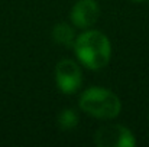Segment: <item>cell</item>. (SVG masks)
I'll return each instance as SVG.
<instances>
[{
    "label": "cell",
    "instance_id": "cell-6",
    "mask_svg": "<svg viewBox=\"0 0 149 147\" xmlns=\"http://www.w3.org/2000/svg\"><path fill=\"white\" fill-rule=\"evenodd\" d=\"M51 35H52V41L56 45L64 46V48H72L77 38L74 28H71L68 23H64V22L55 25Z\"/></svg>",
    "mask_w": 149,
    "mask_h": 147
},
{
    "label": "cell",
    "instance_id": "cell-8",
    "mask_svg": "<svg viewBox=\"0 0 149 147\" xmlns=\"http://www.w3.org/2000/svg\"><path fill=\"white\" fill-rule=\"evenodd\" d=\"M132 1H138V3H141V1H145V0H132Z\"/></svg>",
    "mask_w": 149,
    "mask_h": 147
},
{
    "label": "cell",
    "instance_id": "cell-1",
    "mask_svg": "<svg viewBox=\"0 0 149 147\" xmlns=\"http://www.w3.org/2000/svg\"><path fill=\"white\" fill-rule=\"evenodd\" d=\"M72 49L80 63L91 71L104 68L111 58L110 41L100 30L86 29V32L75 38Z\"/></svg>",
    "mask_w": 149,
    "mask_h": 147
},
{
    "label": "cell",
    "instance_id": "cell-5",
    "mask_svg": "<svg viewBox=\"0 0 149 147\" xmlns=\"http://www.w3.org/2000/svg\"><path fill=\"white\" fill-rule=\"evenodd\" d=\"M100 17V6L96 0H78L71 9V23L78 29H90Z\"/></svg>",
    "mask_w": 149,
    "mask_h": 147
},
{
    "label": "cell",
    "instance_id": "cell-3",
    "mask_svg": "<svg viewBox=\"0 0 149 147\" xmlns=\"http://www.w3.org/2000/svg\"><path fill=\"white\" fill-rule=\"evenodd\" d=\"M55 82L62 94H75L83 82V74L78 63L72 59L59 61L55 66Z\"/></svg>",
    "mask_w": 149,
    "mask_h": 147
},
{
    "label": "cell",
    "instance_id": "cell-4",
    "mask_svg": "<svg viewBox=\"0 0 149 147\" xmlns=\"http://www.w3.org/2000/svg\"><path fill=\"white\" fill-rule=\"evenodd\" d=\"M94 143L99 147H133L136 140L127 127L122 124H106L96 131Z\"/></svg>",
    "mask_w": 149,
    "mask_h": 147
},
{
    "label": "cell",
    "instance_id": "cell-2",
    "mask_svg": "<svg viewBox=\"0 0 149 147\" xmlns=\"http://www.w3.org/2000/svg\"><path fill=\"white\" fill-rule=\"evenodd\" d=\"M80 108L99 120H113L120 114L122 102L119 97L103 87H90L80 97Z\"/></svg>",
    "mask_w": 149,
    "mask_h": 147
},
{
    "label": "cell",
    "instance_id": "cell-7",
    "mask_svg": "<svg viewBox=\"0 0 149 147\" xmlns=\"http://www.w3.org/2000/svg\"><path fill=\"white\" fill-rule=\"evenodd\" d=\"M58 127L64 131H68V130H72L77 127L78 124V115H77V111L72 110V108H64L59 114H58Z\"/></svg>",
    "mask_w": 149,
    "mask_h": 147
}]
</instances>
